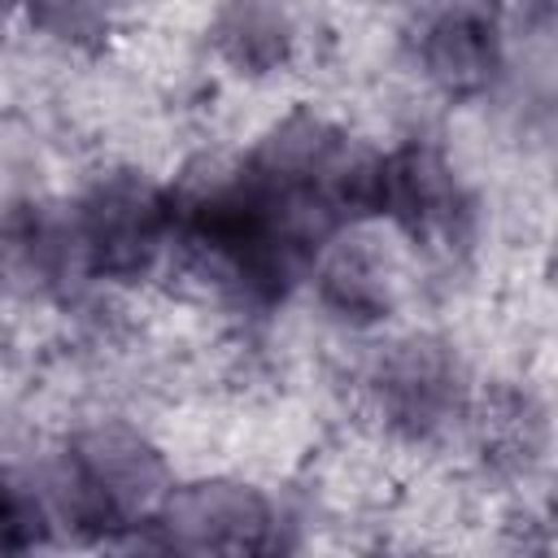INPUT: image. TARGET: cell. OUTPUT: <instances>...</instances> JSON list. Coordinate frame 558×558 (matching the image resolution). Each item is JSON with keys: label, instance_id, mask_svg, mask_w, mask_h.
<instances>
[{"label": "cell", "instance_id": "cell-10", "mask_svg": "<svg viewBox=\"0 0 558 558\" xmlns=\"http://www.w3.org/2000/svg\"><path fill=\"white\" fill-rule=\"evenodd\" d=\"M52 514L44 493L31 488L17 471L0 466V549H35L48 541Z\"/></svg>", "mask_w": 558, "mask_h": 558}, {"label": "cell", "instance_id": "cell-8", "mask_svg": "<svg viewBox=\"0 0 558 558\" xmlns=\"http://www.w3.org/2000/svg\"><path fill=\"white\" fill-rule=\"evenodd\" d=\"M214 52L244 78L279 74L296 52V17L283 0H222L209 22Z\"/></svg>", "mask_w": 558, "mask_h": 558}, {"label": "cell", "instance_id": "cell-1", "mask_svg": "<svg viewBox=\"0 0 558 558\" xmlns=\"http://www.w3.org/2000/svg\"><path fill=\"white\" fill-rule=\"evenodd\" d=\"M87 275L100 283H144L174 257L170 187L140 170H109L70 209Z\"/></svg>", "mask_w": 558, "mask_h": 558}, {"label": "cell", "instance_id": "cell-6", "mask_svg": "<svg viewBox=\"0 0 558 558\" xmlns=\"http://www.w3.org/2000/svg\"><path fill=\"white\" fill-rule=\"evenodd\" d=\"M418 65L445 96H480L501 70V31L484 9L453 4L418 35Z\"/></svg>", "mask_w": 558, "mask_h": 558}, {"label": "cell", "instance_id": "cell-4", "mask_svg": "<svg viewBox=\"0 0 558 558\" xmlns=\"http://www.w3.org/2000/svg\"><path fill=\"white\" fill-rule=\"evenodd\" d=\"M371 397H375L379 418L397 436L432 440L462 414L466 384H462V366L449 344L432 336H410L384 349L371 375Z\"/></svg>", "mask_w": 558, "mask_h": 558}, {"label": "cell", "instance_id": "cell-3", "mask_svg": "<svg viewBox=\"0 0 558 558\" xmlns=\"http://www.w3.org/2000/svg\"><path fill=\"white\" fill-rule=\"evenodd\" d=\"M466 214L471 201L440 148L410 140L375 153L371 218H388L414 244H453L466 227Z\"/></svg>", "mask_w": 558, "mask_h": 558}, {"label": "cell", "instance_id": "cell-7", "mask_svg": "<svg viewBox=\"0 0 558 558\" xmlns=\"http://www.w3.org/2000/svg\"><path fill=\"white\" fill-rule=\"evenodd\" d=\"M314 292L323 310L349 327H375L397 305L392 270L366 240H327L318 248Z\"/></svg>", "mask_w": 558, "mask_h": 558}, {"label": "cell", "instance_id": "cell-2", "mask_svg": "<svg viewBox=\"0 0 558 558\" xmlns=\"http://www.w3.org/2000/svg\"><path fill=\"white\" fill-rule=\"evenodd\" d=\"M161 549L179 554H266L279 545L275 501L244 480H187L170 484L148 514Z\"/></svg>", "mask_w": 558, "mask_h": 558}, {"label": "cell", "instance_id": "cell-9", "mask_svg": "<svg viewBox=\"0 0 558 558\" xmlns=\"http://www.w3.org/2000/svg\"><path fill=\"white\" fill-rule=\"evenodd\" d=\"M31 31L61 48H96L113 22L118 0H17Z\"/></svg>", "mask_w": 558, "mask_h": 558}, {"label": "cell", "instance_id": "cell-5", "mask_svg": "<svg viewBox=\"0 0 558 558\" xmlns=\"http://www.w3.org/2000/svg\"><path fill=\"white\" fill-rule=\"evenodd\" d=\"M87 279L92 275L70 214L44 201H17L0 209V292L9 301H70Z\"/></svg>", "mask_w": 558, "mask_h": 558}]
</instances>
